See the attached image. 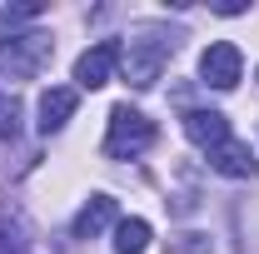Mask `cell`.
<instances>
[{"label":"cell","instance_id":"cell-1","mask_svg":"<svg viewBox=\"0 0 259 254\" xmlns=\"http://www.w3.org/2000/svg\"><path fill=\"white\" fill-rule=\"evenodd\" d=\"M55 55V40L45 30H25V35H10L0 40V75L5 80H35Z\"/></svg>","mask_w":259,"mask_h":254},{"label":"cell","instance_id":"cell-2","mask_svg":"<svg viewBox=\"0 0 259 254\" xmlns=\"http://www.w3.org/2000/svg\"><path fill=\"white\" fill-rule=\"evenodd\" d=\"M169 50H175V40H164V35H140V40H130L120 45V70H125V85L135 90H150L155 80H160L164 60H169Z\"/></svg>","mask_w":259,"mask_h":254},{"label":"cell","instance_id":"cell-3","mask_svg":"<svg viewBox=\"0 0 259 254\" xmlns=\"http://www.w3.org/2000/svg\"><path fill=\"white\" fill-rule=\"evenodd\" d=\"M150 145H155V120H145L130 105H115L110 110V135H105V155L110 159H140Z\"/></svg>","mask_w":259,"mask_h":254},{"label":"cell","instance_id":"cell-4","mask_svg":"<svg viewBox=\"0 0 259 254\" xmlns=\"http://www.w3.org/2000/svg\"><path fill=\"white\" fill-rule=\"evenodd\" d=\"M199 75H204V85H209V90H234V85H239V75H244V55H239V45L214 40V45L199 55Z\"/></svg>","mask_w":259,"mask_h":254},{"label":"cell","instance_id":"cell-5","mask_svg":"<svg viewBox=\"0 0 259 254\" xmlns=\"http://www.w3.org/2000/svg\"><path fill=\"white\" fill-rule=\"evenodd\" d=\"M115 65H120V40H100V45H90V50L75 60V85H80V90H100V85L115 75Z\"/></svg>","mask_w":259,"mask_h":254},{"label":"cell","instance_id":"cell-6","mask_svg":"<svg viewBox=\"0 0 259 254\" xmlns=\"http://www.w3.org/2000/svg\"><path fill=\"white\" fill-rule=\"evenodd\" d=\"M110 224H120L115 199H110V194H90V199L80 204V215L70 220V234H75V239H100Z\"/></svg>","mask_w":259,"mask_h":254},{"label":"cell","instance_id":"cell-7","mask_svg":"<svg viewBox=\"0 0 259 254\" xmlns=\"http://www.w3.org/2000/svg\"><path fill=\"white\" fill-rule=\"evenodd\" d=\"M209 170H220V175H229V180H254V175H259V159H254V150H249L244 140L229 135L225 145L209 150Z\"/></svg>","mask_w":259,"mask_h":254},{"label":"cell","instance_id":"cell-8","mask_svg":"<svg viewBox=\"0 0 259 254\" xmlns=\"http://www.w3.org/2000/svg\"><path fill=\"white\" fill-rule=\"evenodd\" d=\"M75 105H80V90H75V85H50V90L40 95V135L65 130V120L75 115Z\"/></svg>","mask_w":259,"mask_h":254},{"label":"cell","instance_id":"cell-9","mask_svg":"<svg viewBox=\"0 0 259 254\" xmlns=\"http://www.w3.org/2000/svg\"><path fill=\"white\" fill-rule=\"evenodd\" d=\"M185 135L209 155L214 145H225V140H229V120L220 115V110H185Z\"/></svg>","mask_w":259,"mask_h":254},{"label":"cell","instance_id":"cell-10","mask_svg":"<svg viewBox=\"0 0 259 254\" xmlns=\"http://www.w3.org/2000/svg\"><path fill=\"white\" fill-rule=\"evenodd\" d=\"M150 249V224L145 220H120L115 224V254H145Z\"/></svg>","mask_w":259,"mask_h":254},{"label":"cell","instance_id":"cell-11","mask_svg":"<svg viewBox=\"0 0 259 254\" xmlns=\"http://www.w3.org/2000/svg\"><path fill=\"white\" fill-rule=\"evenodd\" d=\"M0 135H5V140L20 135V100L5 95V90H0Z\"/></svg>","mask_w":259,"mask_h":254},{"label":"cell","instance_id":"cell-12","mask_svg":"<svg viewBox=\"0 0 259 254\" xmlns=\"http://www.w3.org/2000/svg\"><path fill=\"white\" fill-rule=\"evenodd\" d=\"M40 15V5H15V10H0V40H5V30L15 35V25H25V20H35Z\"/></svg>","mask_w":259,"mask_h":254},{"label":"cell","instance_id":"cell-13","mask_svg":"<svg viewBox=\"0 0 259 254\" xmlns=\"http://www.w3.org/2000/svg\"><path fill=\"white\" fill-rule=\"evenodd\" d=\"M0 254H25V239H20V229L0 224Z\"/></svg>","mask_w":259,"mask_h":254}]
</instances>
